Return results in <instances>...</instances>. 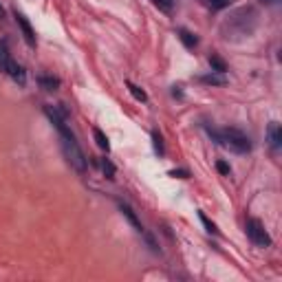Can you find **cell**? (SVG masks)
Returning <instances> with one entry per match:
<instances>
[{
  "label": "cell",
  "instance_id": "9",
  "mask_svg": "<svg viewBox=\"0 0 282 282\" xmlns=\"http://www.w3.org/2000/svg\"><path fill=\"white\" fill-rule=\"evenodd\" d=\"M198 80H201L203 84H209V86H225V84H227V80H225V75H223V73L203 75V77H198Z\"/></svg>",
  "mask_w": 282,
  "mask_h": 282
},
{
  "label": "cell",
  "instance_id": "19",
  "mask_svg": "<svg viewBox=\"0 0 282 282\" xmlns=\"http://www.w3.org/2000/svg\"><path fill=\"white\" fill-rule=\"evenodd\" d=\"M154 5H157L159 9H163L165 14H170V11H172V0H154Z\"/></svg>",
  "mask_w": 282,
  "mask_h": 282
},
{
  "label": "cell",
  "instance_id": "11",
  "mask_svg": "<svg viewBox=\"0 0 282 282\" xmlns=\"http://www.w3.org/2000/svg\"><path fill=\"white\" fill-rule=\"evenodd\" d=\"M93 135H95V141H97V146L99 148H102V150H110V143H108V137L106 135H104V132L102 130H99V128H93Z\"/></svg>",
  "mask_w": 282,
  "mask_h": 282
},
{
  "label": "cell",
  "instance_id": "15",
  "mask_svg": "<svg viewBox=\"0 0 282 282\" xmlns=\"http://www.w3.org/2000/svg\"><path fill=\"white\" fill-rule=\"evenodd\" d=\"M11 60L9 55V49H7V42H0V71L5 69V64H7Z\"/></svg>",
  "mask_w": 282,
  "mask_h": 282
},
{
  "label": "cell",
  "instance_id": "24",
  "mask_svg": "<svg viewBox=\"0 0 282 282\" xmlns=\"http://www.w3.org/2000/svg\"><path fill=\"white\" fill-rule=\"evenodd\" d=\"M262 3H269V5H273V3H275V0H262Z\"/></svg>",
  "mask_w": 282,
  "mask_h": 282
},
{
  "label": "cell",
  "instance_id": "22",
  "mask_svg": "<svg viewBox=\"0 0 282 282\" xmlns=\"http://www.w3.org/2000/svg\"><path fill=\"white\" fill-rule=\"evenodd\" d=\"M170 174H172V176H179V179H187V172H185V170H172Z\"/></svg>",
  "mask_w": 282,
  "mask_h": 282
},
{
  "label": "cell",
  "instance_id": "20",
  "mask_svg": "<svg viewBox=\"0 0 282 282\" xmlns=\"http://www.w3.org/2000/svg\"><path fill=\"white\" fill-rule=\"evenodd\" d=\"M207 3L212 5L214 9H225V7H229L231 0H207Z\"/></svg>",
  "mask_w": 282,
  "mask_h": 282
},
{
  "label": "cell",
  "instance_id": "6",
  "mask_svg": "<svg viewBox=\"0 0 282 282\" xmlns=\"http://www.w3.org/2000/svg\"><path fill=\"white\" fill-rule=\"evenodd\" d=\"M5 73H7L11 80L14 82H18V84H25L27 82V73H25V69H22V66L18 64V62H14V60H9L7 64H5Z\"/></svg>",
  "mask_w": 282,
  "mask_h": 282
},
{
  "label": "cell",
  "instance_id": "5",
  "mask_svg": "<svg viewBox=\"0 0 282 282\" xmlns=\"http://www.w3.org/2000/svg\"><path fill=\"white\" fill-rule=\"evenodd\" d=\"M16 22H18V27H20L22 36H25L27 44H29V47H36V31H33V27L29 25V20H27L22 14H18V11H16Z\"/></svg>",
  "mask_w": 282,
  "mask_h": 282
},
{
  "label": "cell",
  "instance_id": "23",
  "mask_svg": "<svg viewBox=\"0 0 282 282\" xmlns=\"http://www.w3.org/2000/svg\"><path fill=\"white\" fill-rule=\"evenodd\" d=\"M3 16H5V9H3V5H0V18H3Z\"/></svg>",
  "mask_w": 282,
  "mask_h": 282
},
{
  "label": "cell",
  "instance_id": "18",
  "mask_svg": "<svg viewBox=\"0 0 282 282\" xmlns=\"http://www.w3.org/2000/svg\"><path fill=\"white\" fill-rule=\"evenodd\" d=\"M152 141H154V150H157V154H163V143H161V135H159L157 130L152 132Z\"/></svg>",
  "mask_w": 282,
  "mask_h": 282
},
{
  "label": "cell",
  "instance_id": "21",
  "mask_svg": "<svg viewBox=\"0 0 282 282\" xmlns=\"http://www.w3.org/2000/svg\"><path fill=\"white\" fill-rule=\"evenodd\" d=\"M216 170H218L220 174H225V176H229V172H231L229 163H225V161H218V163H216Z\"/></svg>",
  "mask_w": 282,
  "mask_h": 282
},
{
  "label": "cell",
  "instance_id": "2",
  "mask_svg": "<svg viewBox=\"0 0 282 282\" xmlns=\"http://www.w3.org/2000/svg\"><path fill=\"white\" fill-rule=\"evenodd\" d=\"M207 132L214 137V141H218L220 146L229 148V150H234V152H238V154H245V152L251 150L249 137H247L242 130H238V128H223V130L207 128Z\"/></svg>",
  "mask_w": 282,
  "mask_h": 282
},
{
  "label": "cell",
  "instance_id": "12",
  "mask_svg": "<svg viewBox=\"0 0 282 282\" xmlns=\"http://www.w3.org/2000/svg\"><path fill=\"white\" fill-rule=\"evenodd\" d=\"M179 38H181V42H183L187 49H194V47H196V42H198L196 38L192 36L190 31H185V29H181V31H179Z\"/></svg>",
  "mask_w": 282,
  "mask_h": 282
},
{
  "label": "cell",
  "instance_id": "4",
  "mask_svg": "<svg viewBox=\"0 0 282 282\" xmlns=\"http://www.w3.org/2000/svg\"><path fill=\"white\" fill-rule=\"evenodd\" d=\"M247 236H249V240L253 242V245H258V247H269L271 245V236H269V231L264 229V225L258 218L247 220Z\"/></svg>",
  "mask_w": 282,
  "mask_h": 282
},
{
  "label": "cell",
  "instance_id": "14",
  "mask_svg": "<svg viewBox=\"0 0 282 282\" xmlns=\"http://www.w3.org/2000/svg\"><path fill=\"white\" fill-rule=\"evenodd\" d=\"M128 91L132 93V97H135L137 102H146V99H148L146 91H143V88H139V86H135L132 82H128Z\"/></svg>",
  "mask_w": 282,
  "mask_h": 282
},
{
  "label": "cell",
  "instance_id": "1",
  "mask_svg": "<svg viewBox=\"0 0 282 282\" xmlns=\"http://www.w3.org/2000/svg\"><path fill=\"white\" fill-rule=\"evenodd\" d=\"M256 29V11L251 7H242L229 16L223 25V36L227 40H240V38H249Z\"/></svg>",
  "mask_w": 282,
  "mask_h": 282
},
{
  "label": "cell",
  "instance_id": "13",
  "mask_svg": "<svg viewBox=\"0 0 282 282\" xmlns=\"http://www.w3.org/2000/svg\"><path fill=\"white\" fill-rule=\"evenodd\" d=\"M209 64H212L214 73H225V71H227V64H225L218 55H212V58H209Z\"/></svg>",
  "mask_w": 282,
  "mask_h": 282
},
{
  "label": "cell",
  "instance_id": "3",
  "mask_svg": "<svg viewBox=\"0 0 282 282\" xmlns=\"http://www.w3.org/2000/svg\"><path fill=\"white\" fill-rule=\"evenodd\" d=\"M60 141H62V152H64L66 161L73 165L77 172H86V168H88V159H86V154L82 152L80 143L75 141L73 132H64V135H60Z\"/></svg>",
  "mask_w": 282,
  "mask_h": 282
},
{
  "label": "cell",
  "instance_id": "10",
  "mask_svg": "<svg viewBox=\"0 0 282 282\" xmlns=\"http://www.w3.org/2000/svg\"><path fill=\"white\" fill-rule=\"evenodd\" d=\"M38 84H40L44 91H55V88L60 86V80L58 77H53V75H40L38 77Z\"/></svg>",
  "mask_w": 282,
  "mask_h": 282
},
{
  "label": "cell",
  "instance_id": "17",
  "mask_svg": "<svg viewBox=\"0 0 282 282\" xmlns=\"http://www.w3.org/2000/svg\"><path fill=\"white\" fill-rule=\"evenodd\" d=\"M198 218H201V220H203V225H205V229H207V231H212V234H218V229H216V225H214V223H212V220H209V218H207V216H205V214H203V212H201V214H198Z\"/></svg>",
  "mask_w": 282,
  "mask_h": 282
},
{
  "label": "cell",
  "instance_id": "8",
  "mask_svg": "<svg viewBox=\"0 0 282 282\" xmlns=\"http://www.w3.org/2000/svg\"><path fill=\"white\" fill-rule=\"evenodd\" d=\"M119 209H121V214H124L126 218H128V223L135 227L139 234H143V225H141V220L137 218V214H135V209H132L128 203H119Z\"/></svg>",
  "mask_w": 282,
  "mask_h": 282
},
{
  "label": "cell",
  "instance_id": "16",
  "mask_svg": "<svg viewBox=\"0 0 282 282\" xmlns=\"http://www.w3.org/2000/svg\"><path fill=\"white\" fill-rule=\"evenodd\" d=\"M99 165H102V170H104V174L108 176V179H115V165L108 161V159H102L99 161Z\"/></svg>",
  "mask_w": 282,
  "mask_h": 282
},
{
  "label": "cell",
  "instance_id": "7",
  "mask_svg": "<svg viewBox=\"0 0 282 282\" xmlns=\"http://www.w3.org/2000/svg\"><path fill=\"white\" fill-rule=\"evenodd\" d=\"M267 139H269V146H271V150H278V148L282 146V130L280 126L275 124V121H271L267 128Z\"/></svg>",
  "mask_w": 282,
  "mask_h": 282
}]
</instances>
